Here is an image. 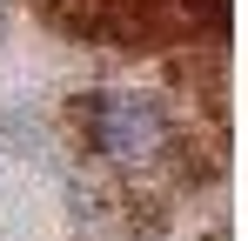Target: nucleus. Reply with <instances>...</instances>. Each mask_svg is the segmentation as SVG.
<instances>
[{"label": "nucleus", "mask_w": 248, "mask_h": 241, "mask_svg": "<svg viewBox=\"0 0 248 241\" xmlns=\"http://www.w3.org/2000/svg\"><path fill=\"white\" fill-rule=\"evenodd\" d=\"M87 134H94V148L108 161H121V167H148V161L168 154V114L161 101H148V94H134V87H114V94H101L94 107H87Z\"/></svg>", "instance_id": "nucleus-1"}]
</instances>
